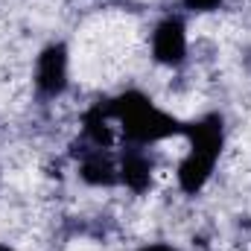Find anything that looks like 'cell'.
Returning <instances> with one entry per match:
<instances>
[{
  "mask_svg": "<svg viewBox=\"0 0 251 251\" xmlns=\"http://www.w3.org/2000/svg\"><path fill=\"white\" fill-rule=\"evenodd\" d=\"M108 114H105V108L102 105H97V108H91L88 114H85V134L91 137V143L94 146H111V128H108Z\"/></svg>",
  "mask_w": 251,
  "mask_h": 251,
  "instance_id": "7",
  "label": "cell"
},
{
  "mask_svg": "<svg viewBox=\"0 0 251 251\" xmlns=\"http://www.w3.org/2000/svg\"><path fill=\"white\" fill-rule=\"evenodd\" d=\"M152 53L161 64H181L187 53V32L181 18H167L152 35Z\"/></svg>",
  "mask_w": 251,
  "mask_h": 251,
  "instance_id": "3",
  "label": "cell"
},
{
  "mask_svg": "<svg viewBox=\"0 0 251 251\" xmlns=\"http://www.w3.org/2000/svg\"><path fill=\"white\" fill-rule=\"evenodd\" d=\"M102 108H105L108 117L123 123V134L128 140H134V143H155V140H164V137L187 131V123L164 114L161 108L152 105L149 97H143L137 91H128V94L111 100Z\"/></svg>",
  "mask_w": 251,
  "mask_h": 251,
  "instance_id": "1",
  "label": "cell"
},
{
  "mask_svg": "<svg viewBox=\"0 0 251 251\" xmlns=\"http://www.w3.org/2000/svg\"><path fill=\"white\" fill-rule=\"evenodd\" d=\"M184 134L190 137L193 146L178 167V184L184 193H199L207 184V178L216 167V158L222 152V120L204 117L199 123H190Z\"/></svg>",
  "mask_w": 251,
  "mask_h": 251,
  "instance_id": "2",
  "label": "cell"
},
{
  "mask_svg": "<svg viewBox=\"0 0 251 251\" xmlns=\"http://www.w3.org/2000/svg\"><path fill=\"white\" fill-rule=\"evenodd\" d=\"M120 181L134 193H143L152 181V167L140 152H126L123 164H120Z\"/></svg>",
  "mask_w": 251,
  "mask_h": 251,
  "instance_id": "6",
  "label": "cell"
},
{
  "mask_svg": "<svg viewBox=\"0 0 251 251\" xmlns=\"http://www.w3.org/2000/svg\"><path fill=\"white\" fill-rule=\"evenodd\" d=\"M140 251H176V249H173V246H161V243H158V246H146V249H140Z\"/></svg>",
  "mask_w": 251,
  "mask_h": 251,
  "instance_id": "9",
  "label": "cell"
},
{
  "mask_svg": "<svg viewBox=\"0 0 251 251\" xmlns=\"http://www.w3.org/2000/svg\"><path fill=\"white\" fill-rule=\"evenodd\" d=\"M0 251H12V249H6V246H0Z\"/></svg>",
  "mask_w": 251,
  "mask_h": 251,
  "instance_id": "10",
  "label": "cell"
},
{
  "mask_svg": "<svg viewBox=\"0 0 251 251\" xmlns=\"http://www.w3.org/2000/svg\"><path fill=\"white\" fill-rule=\"evenodd\" d=\"M82 178L94 187H111L120 181V170L102 155V152H91L85 161H82Z\"/></svg>",
  "mask_w": 251,
  "mask_h": 251,
  "instance_id": "5",
  "label": "cell"
},
{
  "mask_svg": "<svg viewBox=\"0 0 251 251\" xmlns=\"http://www.w3.org/2000/svg\"><path fill=\"white\" fill-rule=\"evenodd\" d=\"M35 82L47 97H56L64 91V85H67V50L62 44H53L38 56Z\"/></svg>",
  "mask_w": 251,
  "mask_h": 251,
  "instance_id": "4",
  "label": "cell"
},
{
  "mask_svg": "<svg viewBox=\"0 0 251 251\" xmlns=\"http://www.w3.org/2000/svg\"><path fill=\"white\" fill-rule=\"evenodd\" d=\"M222 0H184L187 9H196V12H213Z\"/></svg>",
  "mask_w": 251,
  "mask_h": 251,
  "instance_id": "8",
  "label": "cell"
}]
</instances>
